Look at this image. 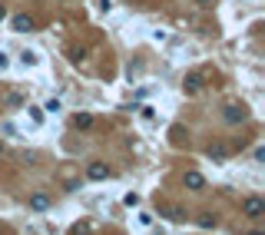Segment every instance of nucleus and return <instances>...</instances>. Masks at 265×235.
<instances>
[{
    "label": "nucleus",
    "mask_w": 265,
    "mask_h": 235,
    "mask_svg": "<svg viewBox=\"0 0 265 235\" xmlns=\"http://www.w3.org/2000/svg\"><path fill=\"white\" fill-rule=\"evenodd\" d=\"M183 185H186L189 192H202V189H206V176L196 172V169H189V172L183 176Z\"/></svg>",
    "instance_id": "nucleus-2"
},
{
    "label": "nucleus",
    "mask_w": 265,
    "mask_h": 235,
    "mask_svg": "<svg viewBox=\"0 0 265 235\" xmlns=\"http://www.w3.org/2000/svg\"><path fill=\"white\" fill-rule=\"evenodd\" d=\"M242 216H246V219H262L265 216V199L249 196L246 202H242Z\"/></svg>",
    "instance_id": "nucleus-1"
},
{
    "label": "nucleus",
    "mask_w": 265,
    "mask_h": 235,
    "mask_svg": "<svg viewBox=\"0 0 265 235\" xmlns=\"http://www.w3.org/2000/svg\"><path fill=\"white\" fill-rule=\"evenodd\" d=\"M4 66H7V57H4V53H0V70H4Z\"/></svg>",
    "instance_id": "nucleus-12"
},
{
    "label": "nucleus",
    "mask_w": 265,
    "mask_h": 235,
    "mask_svg": "<svg viewBox=\"0 0 265 235\" xmlns=\"http://www.w3.org/2000/svg\"><path fill=\"white\" fill-rule=\"evenodd\" d=\"M209 159H226V146H209Z\"/></svg>",
    "instance_id": "nucleus-9"
},
{
    "label": "nucleus",
    "mask_w": 265,
    "mask_h": 235,
    "mask_svg": "<svg viewBox=\"0 0 265 235\" xmlns=\"http://www.w3.org/2000/svg\"><path fill=\"white\" fill-rule=\"evenodd\" d=\"M196 4H199V7H212L215 0H196Z\"/></svg>",
    "instance_id": "nucleus-11"
},
{
    "label": "nucleus",
    "mask_w": 265,
    "mask_h": 235,
    "mask_svg": "<svg viewBox=\"0 0 265 235\" xmlns=\"http://www.w3.org/2000/svg\"><path fill=\"white\" fill-rule=\"evenodd\" d=\"M249 235H262V232H249Z\"/></svg>",
    "instance_id": "nucleus-14"
},
{
    "label": "nucleus",
    "mask_w": 265,
    "mask_h": 235,
    "mask_svg": "<svg viewBox=\"0 0 265 235\" xmlns=\"http://www.w3.org/2000/svg\"><path fill=\"white\" fill-rule=\"evenodd\" d=\"M4 17H7V7H4V4H0V20H4Z\"/></svg>",
    "instance_id": "nucleus-13"
},
{
    "label": "nucleus",
    "mask_w": 265,
    "mask_h": 235,
    "mask_svg": "<svg viewBox=\"0 0 265 235\" xmlns=\"http://www.w3.org/2000/svg\"><path fill=\"white\" fill-rule=\"evenodd\" d=\"M202 89V73H189L186 77V93H199Z\"/></svg>",
    "instance_id": "nucleus-6"
},
{
    "label": "nucleus",
    "mask_w": 265,
    "mask_h": 235,
    "mask_svg": "<svg viewBox=\"0 0 265 235\" xmlns=\"http://www.w3.org/2000/svg\"><path fill=\"white\" fill-rule=\"evenodd\" d=\"M13 30H17V33H30V30H33V17L17 13V17H13Z\"/></svg>",
    "instance_id": "nucleus-4"
},
{
    "label": "nucleus",
    "mask_w": 265,
    "mask_h": 235,
    "mask_svg": "<svg viewBox=\"0 0 265 235\" xmlns=\"http://www.w3.org/2000/svg\"><path fill=\"white\" fill-rule=\"evenodd\" d=\"M73 126L76 129H90V126H93V116H90V113H76L73 116Z\"/></svg>",
    "instance_id": "nucleus-8"
},
{
    "label": "nucleus",
    "mask_w": 265,
    "mask_h": 235,
    "mask_svg": "<svg viewBox=\"0 0 265 235\" xmlns=\"http://www.w3.org/2000/svg\"><path fill=\"white\" fill-rule=\"evenodd\" d=\"M0 153H4V143H0Z\"/></svg>",
    "instance_id": "nucleus-15"
},
{
    "label": "nucleus",
    "mask_w": 265,
    "mask_h": 235,
    "mask_svg": "<svg viewBox=\"0 0 265 235\" xmlns=\"http://www.w3.org/2000/svg\"><path fill=\"white\" fill-rule=\"evenodd\" d=\"M242 120H246L242 106H226V123H242Z\"/></svg>",
    "instance_id": "nucleus-7"
},
{
    "label": "nucleus",
    "mask_w": 265,
    "mask_h": 235,
    "mask_svg": "<svg viewBox=\"0 0 265 235\" xmlns=\"http://www.w3.org/2000/svg\"><path fill=\"white\" fill-rule=\"evenodd\" d=\"M86 176L93 179V182H103V179H109V166H103V162H90V166H86Z\"/></svg>",
    "instance_id": "nucleus-3"
},
{
    "label": "nucleus",
    "mask_w": 265,
    "mask_h": 235,
    "mask_svg": "<svg viewBox=\"0 0 265 235\" xmlns=\"http://www.w3.org/2000/svg\"><path fill=\"white\" fill-rule=\"evenodd\" d=\"M199 225H202V229H212V225H215V219H209V216H202V219H199Z\"/></svg>",
    "instance_id": "nucleus-10"
},
{
    "label": "nucleus",
    "mask_w": 265,
    "mask_h": 235,
    "mask_svg": "<svg viewBox=\"0 0 265 235\" xmlns=\"http://www.w3.org/2000/svg\"><path fill=\"white\" fill-rule=\"evenodd\" d=\"M27 205H30L33 212H43V209H50V199H47L43 192H33V196H30V202H27Z\"/></svg>",
    "instance_id": "nucleus-5"
}]
</instances>
